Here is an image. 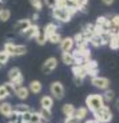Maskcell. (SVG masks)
<instances>
[{
  "label": "cell",
  "instance_id": "obj_6",
  "mask_svg": "<svg viewBox=\"0 0 119 123\" xmlns=\"http://www.w3.org/2000/svg\"><path fill=\"white\" fill-rule=\"evenodd\" d=\"M91 83L94 87H96V88L99 90H107V88H110V80L107 79V78L104 76H94L91 78Z\"/></svg>",
  "mask_w": 119,
  "mask_h": 123
},
{
  "label": "cell",
  "instance_id": "obj_34",
  "mask_svg": "<svg viewBox=\"0 0 119 123\" xmlns=\"http://www.w3.org/2000/svg\"><path fill=\"white\" fill-rule=\"evenodd\" d=\"M3 87H4V90L7 91L8 96H9V95H13V92H15V86H13L11 82H7V83H4Z\"/></svg>",
  "mask_w": 119,
  "mask_h": 123
},
{
  "label": "cell",
  "instance_id": "obj_41",
  "mask_svg": "<svg viewBox=\"0 0 119 123\" xmlns=\"http://www.w3.org/2000/svg\"><path fill=\"white\" fill-rule=\"evenodd\" d=\"M44 3L47 4V7H48V8H55L56 7V0H44Z\"/></svg>",
  "mask_w": 119,
  "mask_h": 123
},
{
  "label": "cell",
  "instance_id": "obj_44",
  "mask_svg": "<svg viewBox=\"0 0 119 123\" xmlns=\"http://www.w3.org/2000/svg\"><path fill=\"white\" fill-rule=\"evenodd\" d=\"M100 1L104 4V6H111V4L115 1V0H100Z\"/></svg>",
  "mask_w": 119,
  "mask_h": 123
},
{
  "label": "cell",
  "instance_id": "obj_42",
  "mask_svg": "<svg viewBox=\"0 0 119 123\" xmlns=\"http://www.w3.org/2000/svg\"><path fill=\"white\" fill-rule=\"evenodd\" d=\"M64 123H80V122H79V120H78L75 117H70V118H66Z\"/></svg>",
  "mask_w": 119,
  "mask_h": 123
},
{
  "label": "cell",
  "instance_id": "obj_16",
  "mask_svg": "<svg viewBox=\"0 0 119 123\" xmlns=\"http://www.w3.org/2000/svg\"><path fill=\"white\" fill-rule=\"evenodd\" d=\"M40 106H42V108L51 110L52 106H54V99H52V96H50V95L42 96V99H40Z\"/></svg>",
  "mask_w": 119,
  "mask_h": 123
},
{
  "label": "cell",
  "instance_id": "obj_2",
  "mask_svg": "<svg viewBox=\"0 0 119 123\" xmlns=\"http://www.w3.org/2000/svg\"><path fill=\"white\" fill-rule=\"evenodd\" d=\"M4 52H7L9 56H23L27 54V47L23 44H15L7 42L4 44Z\"/></svg>",
  "mask_w": 119,
  "mask_h": 123
},
{
  "label": "cell",
  "instance_id": "obj_37",
  "mask_svg": "<svg viewBox=\"0 0 119 123\" xmlns=\"http://www.w3.org/2000/svg\"><path fill=\"white\" fill-rule=\"evenodd\" d=\"M31 112H32L31 110L23 112V114L20 115V123H30V120H31Z\"/></svg>",
  "mask_w": 119,
  "mask_h": 123
},
{
  "label": "cell",
  "instance_id": "obj_50",
  "mask_svg": "<svg viewBox=\"0 0 119 123\" xmlns=\"http://www.w3.org/2000/svg\"><path fill=\"white\" fill-rule=\"evenodd\" d=\"M8 123H9V122H8Z\"/></svg>",
  "mask_w": 119,
  "mask_h": 123
},
{
  "label": "cell",
  "instance_id": "obj_47",
  "mask_svg": "<svg viewBox=\"0 0 119 123\" xmlns=\"http://www.w3.org/2000/svg\"><path fill=\"white\" fill-rule=\"evenodd\" d=\"M38 18H39V15H38V13H36V12H35V13H34V15H32V19H34V20H36V19H38Z\"/></svg>",
  "mask_w": 119,
  "mask_h": 123
},
{
  "label": "cell",
  "instance_id": "obj_38",
  "mask_svg": "<svg viewBox=\"0 0 119 123\" xmlns=\"http://www.w3.org/2000/svg\"><path fill=\"white\" fill-rule=\"evenodd\" d=\"M40 122H42V118H40L39 112H38V111H32V112H31L30 123H40Z\"/></svg>",
  "mask_w": 119,
  "mask_h": 123
},
{
  "label": "cell",
  "instance_id": "obj_30",
  "mask_svg": "<svg viewBox=\"0 0 119 123\" xmlns=\"http://www.w3.org/2000/svg\"><path fill=\"white\" fill-rule=\"evenodd\" d=\"M83 67L86 68V71H90V70H94V68H98V63L92 59H88L83 63Z\"/></svg>",
  "mask_w": 119,
  "mask_h": 123
},
{
  "label": "cell",
  "instance_id": "obj_32",
  "mask_svg": "<svg viewBox=\"0 0 119 123\" xmlns=\"http://www.w3.org/2000/svg\"><path fill=\"white\" fill-rule=\"evenodd\" d=\"M9 58H11V56H9L7 52H4V51H0V68L4 67V66L8 63Z\"/></svg>",
  "mask_w": 119,
  "mask_h": 123
},
{
  "label": "cell",
  "instance_id": "obj_39",
  "mask_svg": "<svg viewBox=\"0 0 119 123\" xmlns=\"http://www.w3.org/2000/svg\"><path fill=\"white\" fill-rule=\"evenodd\" d=\"M30 3L36 11H40L43 8V0H30Z\"/></svg>",
  "mask_w": 119,
  "mask_h": 123
},
{
  "label": "cell",
  "instance_id": "obj_35",
  "mask_svg": "<svg viewBox=\"0 0 119 123\" xmlns=\"http://www.w3.org/2000/svg\"><path fill=\"white\" fill-rule=\"evenodd\" d=\"M8 119H9V123H20V115L12 110V112L9 114Z\"/></svg>",
  "mask_w": 119,
  "mask_h": 123
},
{
  "label": "cell",
  "instance_id": "obj_14",
  "mask_svg": "<svg viewBox=\"0 0 119 123\" xmlns=\"http://www.w3.org/2000/svg\"><path fill=\"white\" fill-rule=\"evenodd\" d=\"M13 95H16L20 100H24V99L28 98V95H30V91H28L27 87L24 86H19L15 88V92H13Z\"/></svg>",
  "mask_w": 119,
  "mask_h": 123
},
{
  "label": "cell",
  "instance_id": "obj_15",
  "mask_svg": "<svg viewBox=\"0 0 119 123\" xmlns=\"http://www.w3.org/2000/svg\"><path fill=\"white\" fill-rule=\"evenodd\" d=\"M12 107L13 106L11 103H8V102H1L0 103V114L3 115V117L8 118L9 114L12 112Z\"/></svg>",
  "mask_w": 119,
  "mask_h": 123
},
{
  "label": "cell",
  "instance_id": "obj_26",
  "mask_svg": "<svg viewBox=\"0 0 119 123\" xmlns=\"http://www.w3.org/2000/svg\"><path fill=\"white\" fill-rule=\"evenodd\" d=\"M62 112L66 118H70V117H74V112H75V107L72 105H64L63 108H62Z\"/></svg>",
  "mask_w": 119,
  "mask_h": 123
},
{
  "label": "cell",
  "instance_id": "obj_8",
  "mask_svg": "<svg viewBox=\"0 0 119 123\" xmlns=\"http://www.w3.org/2000/svg\"><path fill=\"white\" fill-rule=\"evenodd\" d=\"M58 67V59L56 58H48L42 66V71L44 74H51L54 70H56Z\"/></svg>",
  "mask_w": 119,
  "mask_h": 123
},
{
  "label": "cell",
  "instance_id": "obj_36",
  "mask_svg": "<svg viewBox=\"0 0 119 123\" xmlns=\"http://www.w3.org/2000/svg\"><path fill=\"white\" fill-rule=\"evenodd\" d=\"M36 43L39 44V46H44L46 44V42H47V37H46V35L43 34V32H39V34L36 35Z\"/></svg>",
  "mask_w": 119,
  "mask_h": 123
},
{
  "label": "cell",
  "instance_id": "obj_7",
  "mask_svg": "<svg viewBox=\"0 0 119 123\" xmlns=\"http://www.w3.org/2000/svg\"><path fill=\"white\" fill-rule=\"evenodd\" d=\"M56 7L68 9L72 15L78 11V6H76V3H75L74 0H56Z\"/></svg>",
  "mask_w": 119,
  "mask_h": 123
},
{
  "label": "cell",
  "instance_id": "obj_46",
  "mask_svg": "<svg viewBox=\"0 0 119 123\" xmlns=\"http://www.w3.org/2000/svg\"><path fill=\"white\" fill-rule=\"evenodd\" d=\"M84 123H98V122H96V120H95V119H87V120H86Z\"/></svg>",
  "mask_w": 119,
  "mask_h": 123
},
{
  "label": "cell",
  "instance_id": "obj_24",
  "mask_svg": "<svg viewBox=\"0 0 119 123\" xmlns=\"http://www.w3.org/2000/svg\"><path fill=\"white\" fill-rule=\"evenodd\" d=\"M108 46L113 49H118L119 48V39H118V34H111L110 39H108Z\"/></svg>",
  "mask_w": 119,
  "mask_h": 123
},
{
  "label": "cell",
  "instance_id": "obj_19",
  "mask_svg": "<svg viewBox=\"0 0 119 123\" xmlns=\"http://www.w3.org/2000/svg\"><path fill=\"white\" fill-rule=\"evenodd\" d=\"M82 34L84 35V37H86V39L88 40L90 37H91L92 35L95 34V25H94V24H91V23H88V24H86L84 27H83Z\"/></svg>",
  "mask_w": 119,
  "mask_h": 123
},
{
  "label": "cell",
  "instance_id": "obj_45",
  "mask_svg": "<svg viewBox=\"0 0 119 123\" xmlns=\"http://www.w3.org/2000/svg\"><path fill=\"white\" fill-rule=\"evenodd\" d=\"M75 84H76V86H82V84H83V80H82V79H78V78H75Z\"/></svg>",
  "mask_w": 119,
  "mask_h": 123
},
{
  "label": "cell",
  "instance_id": "obj_11",
  "mask_svg": "<svg viewBox=\"0 0 119 123\" xmlns=\"http://www.w3.org/2000/svg\"><path fill=\"white\" fill-rule=\"evenodd\" d=\"M59 44H60V48H62L63 52H72V49H74L72 37H63Z\"/></svg>",
  "mask_w": 119,
  "mask_h": 123
},
{
  "label": "cell",
  "instance_id": "obj_13",
  "mask_svg": "<svg viewBox=\"0 0 119 123\" xmlns=\"http://www.w3.org/2000/svg\"><path fill=\"white\" fill-rule=\"evenodd\" d=\"M72 74H74V78L84 80V78L87 76V71L83 67V64L82 66H72Z\"/></svg>",
  "mask_w": 119,
  "mask_h": 123
},
{
  "label": "cell",
  "instance_id": "obj_10",
  "mask_svg": "<svg viewBox=\"0 0 119 123\" xmlns=\"http://www.w3.org/2000/svg\"><path fill=\"white\" fill-rule=\"evenodd\" d=\"M74 56H80L83 58L84 60H88L90 56H91V52L90 49L87 48V46H78V48L75 49V52H71Z\"/></svg>",
  "mask_w": 119,
  "mask_h": 123
},
{
  "label": "cell",
  "instance_id": "obj_49",
  "mask_svg": "<svg viewBox=\"0 0 119 123\" xmlns=\"http://www.w3.org/2000/svg\"><path fill=\"white\" fill-rule=\"evenodd\" d=\"M40 123H47V122H44V120H42V122H40Z\"/></svg>",
  "mask_w": 119,
  "mask_h": 123
},
{
  "label": "cell",
  "instance_id": "obj_18",
  "mask_svg": "<svg viewBox=\"0 0 119 123\" xmlns=\"http://www.w3.org/2000/svg\"><path fill=\"white\" fill-rule=\"evenodd\" d=\"M27 88H28V91L32 92V94H39V92L42 91L43 86H42V83H40L39 80H32Z\"/></svg>",
  "mask_w": 119,
  "mask_h": 123
},
{
  "label": "cell",
  "instance_id": "obj_3",
  "mask_svg": "<svg viewBox=\"0 0 119 123\" xmlns=\"http://www.w3.org/2000/svg\"><path fill=\"white\" fill-rule=\"evenodd\" d=\"M92 114H94V119L98 123H108L113 120V112L107 105H104L102 108H99L98 111H95Z\"/></svg>",
  "mask_w": 119,
  "mask_h": 123
},
{
  "label": "cell",
  "instance_id": "obj_5",
  "mask_svg": "<svg viewBox=\"0 0 119 123\" xmlns=\"http://www.w3.org/2000/svg\"><path fill=\"white\" fill-rule=\"evenodd\" d=\"M50 91H51V95L55 99H63L64 98V87L60 82H54L50 86Z\"/></svg>",
  "mask_w": 119,
  "mask_h": 123
},
{
  "label": "cell",
  "instance_id": "obj_28",
  "mask_svg": "<svg viewBox=\"0 0 119 123\" xmlns=\"http://www.w3.org/2000/svg\"><path fill=\"white\" fill-rule=\"evenodd\" d=\"M40 115V118H42V120H44V122H47V120H50L52 118V114H51V110H46V108H40V111H38Z\"/></svg>",
  "mask_w": 119,
  "mask_h": 123
},
{
  "label": "cell",
  "instance_id": "obj_29",
  "mask_svg": "<svg viewBox=\"0 0 119 123\" xmlns=\"http://www.w3.org/2000/svg\"><path fill=\"white\" fill-rule=\"evenodd\" d=\"M102 96H103V100H104V103H110V102L113 100L114 98H115V95H114V91H111L110 88L104 90V94H103Z\"/></svg>",
  "mask_w": 119,
  "mask_h": 123
},
{
  "label": "cell",
  "instance_id": "obj_23",
  "mask_svg": "<svg viewBox=\"0 0 119 123\" xmlns=\"http://www.w3.org/2000/svg\"><path fill=\"white\" fill-rule=\"evenodd\" d=\"M19 76H21V71H20V68H19V67H12L11 70L8 71V79H9V82H13V80H15L16 78H19Z\"/></svg>",
  "mask_w": 119,
  "mask_h": 123
},
{
  "label": "cell",
  "instance_id": "obj_40",
  "mask_svg": "<svg viewBox=\"0 0 119 123\" xmlns=\"http://www.w3.org/2000/svg\"><path fill=\"white\" fill-rule=\"evenodd\" d=\"M8 96V94H7V91L4 90L3 86H0V100H4V99Z\"/></svg>",
  "mask_w": 119,
  "mask_h": 123
},
{
  "label": "cell",
  "instance_id": "obj_17",
  "mask_svg": "<svg viewBox=\"0 0 119 123\" xmlns=\"http://www.w3.org/2000/svg\"><path fill=\"white\" fill-rule=\"evenodd\" d=\"M87 115H88V110L86 107H79V108H75V112H74V117L76 118L79 122H82V120H84L86 118H87Z\"/></svg>",
  "mask_w": 119,
  "mask_h": 123
},
{
  "label": "cell",
  "instance_id": "obj_20",
  "mask_svg": "<svg viewBox=\"0 0 119 123\" xmlns=\"http://www.w3.org/2000/svg\"><path fill=\"white\" fill-rule=\"evenodd\" d=\"M72 40H74V44H76V46H87V43H88V40L86 39L82 32L75 34V36L72 37Z\"/></svg>",
  "mask_w": 119,
  "mask_h": 123
},
{
  "label": "cell",
  "instance_id": "obj_27",
  "mask_svg": "<svg viewBox=\"0 0 119 123\" xmlns=\"http://www.w3.org/2000/svg\"><path fill=\"white\" fill-rule=\"evenodd\" d=\"M12 110L15 111V112H18L19 115H21L23 112H25V111H30V106L27 105H23V103H19V105H16L15 107H12Z\"/></svg>",
  "mask_w": 119,
  "mask_h": 123
},
{
  "label": "cell",
  "instance_id": "obj_22",
  "mask_svg": "<svg viewBox=\"0 0 119 123\" xmlns=\"http://www.w3.org/2000/svg\"><path fill=\"white\" fill-rule=\"evenodd\" d=\"M88 42L92 44V46H95V47L104 46V42H103V39H102V36H100V35H96V34L92 35V36L88 39Z\"/></svg>",
  "mask_w": 119,
  "mask_h": 123
},
{
  "label": "cell",
  "instance_id": "obj_1",
  "mask_svg": "<svg viewBox=\"0 0 119 123\" xmlns=\"http://www.w3.org/2000/svg\"><path fill=\"white\" fill-rule=\"evenodd\" d=\"M106 105L103 100V96L100 94H91L86 98V108L91 112H95L98 111L99 108H102L103 106Z\"/></svg>",
  "mask_w": 119,
  "mask_h": 123
},
{
  "label": "cell",
  "instance_id": "obj_21",
  "mask_svg": "<svg viewBox=\"0 0 119 123\" xmlns=\"http://www.w3.org/2000/svg\"><path fill=\"white\" fill-rule=\"evenodd\" d=\"M55 32H58V24H55V23H48L43 30V34L46 35V37H48L50 35L55 34Z\"/></svg>",
  "mask_w": 119,
  "mask_h": 123
},
{
  "label": "cell",
  "instance_id": "obj_48",
  "mask_svg": "<svg viewBox=\"0 0 119 123\" xmlns=\"http://www.w3.org/2000/svg\"><path fill=\"white\" fill-rule=\"evenodd\" d=\"M6 1H7V0H0V4H1V3H6Z\"/></svg>",
  "mask_w": 119,
  "mask_h": 123
},
{
  "label": "cell",
  "instance_id": "obj_9",
  "mask_svg": "<svg viewBox=\"0 0 119 123\" xmlns=\"http://www.w3.org/2000/svg\"><path fill=\"white\" fill-rule=\"evenodd\" d=\"M30 25H31L30 19H21V20H19V22H16L15 24H13V30H15V32H18V34H23Z\"/></svg>",
  "mask_w": 119,
  "mask_h": 123
},
{
  "label": "cell",
  "instance_id": "obj_4",
  "mask_svg": "<svg viewBox=\"0 0 119 123\" xmlns=\"http://www.w3.org/2000/svg\"><path fill=\"white\" fill-rule=\"evenodd\" d=\"M52 16L60 23H67L71 20L72 18V13L68 11V9H64V8H59V7H55L52 8Z\"/></svg>",
  "mask_w": 119,
  "mask_h": 123
},
{
  "label": "cell",
  "instance_id": "obj_25",
  "mask_svg": "<svg viewBox=\"0 0 119 123\" xmlns=\"http://www.w3.org/2000/svg\"><path fill=\"white\" fill-rule=\"evenodd\" d=\"M62 62L66 66H74V55L71 52H63L62 54Z\"/></svg>",
  "mask_w": 119,
  "mask_h": 123
},
{
  "label": "cell",
  "instance_id": "obj_43",
  "mask_svg": "<svg viewBox=\"0 0 119 123\" xmlns=\"http://www.w3.org/2000/svg\"><path fill=\"white\" fill-rule=\"evenodd\" d=\"M74 1L76 3L78 8H79V7H82V6H87V3H88V0H74Z\"/></svg>",
  "mask_w": 119,
  "mask_h": 123
},
{
  "label": "cell",
  "instance_id": "obj_12",
  "mask_svg": "<svg viewBox=\"0 0 119 123\" xmlns=\"http://www.w3.org/2000/svg\"><path fill=\"white\" fill-rule=\"evenodd\" d=\"M39 32H40V30H39V27H38L36 24H31L21 35H23L24 37H27V39H35Z\"/></svg>",
  "mask_w": 119,
  "mask_h": 123
},
{
  "label": "cell",
  "instance_id": "obj_31",
  "mask_svg": "<svg viewBox=\"0 0 119 123\" xmlns=\"http://www.w3.org/2000/svg\"><path fill=\"white\" fill-rule=\"evenodd\" d=\"M9 18H11V11L8 8H0V20L7 22V20H9Z\"/></svg>",
  "mask_w": 119,
  "mask_h": 123
},
{
  "label": "cell",
  "instance_id": "obj_33",
  "mask_svg": "<svg viewBox=\"0 0 119 123\" xmlns=\"http://www.w3.org/2000/svg\"><path fill=\"white\" fill-rule=\"evenodd\" d=\"M47 40H50L52 44H58V43H60V40H62V36L58 34V32H55V34H52V35H50L48 37H47Z\"/></svg>",
  "mask_w": 119,
  "mask_h": 123
}]
</instances>
